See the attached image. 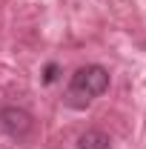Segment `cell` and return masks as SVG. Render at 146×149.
<instances>
[{
	"label": "cell",
	"mask_w": 146,
	"mask_h": 149,
	"mask_svg": "<svg viewBox=\"0 0 146 149\" xmlns=\"http://www.w3.org/2000/svg\"><path fill=\"white\" fill-rule=\"evenodd\" d=\"M0 129L15 143H32L37 135V120L20 106H0Z\"/></svg>",
	"instance_id": "2"
},
{
	"label": "cell",
	"mask_w": 146,
	"mask_h": 149,
	"mask_svg": "<svg viewBox=\"0 0 146 149\" xmlns=\"http://www.w3.org/2000/svg\"><path fill=\"white\" fill-rule=\"evenodd\" d=\"M43 80H46V83H55V80H57V66H55V63H49V66H46Z\"/></svg>",
	"instance_id": "4"
},
{
	"label": "cell",
	"mask_w": 146,
	"mask_h": 149,
	"mask_svg": "<svg viewBox=\"0 0 146 149\" xmlns=\"http://www.w3.org/2000/svg\"><path fill=\"white\" fill-rule=\"evenodd\" d=\"M109 89V72L97 63H89V66H80L77 72L72 74L69 86H66V106L72 109H86L95 97Z\"/></svg>",
	"instance_id": "1"
},
{
	"label": "cell",
	"mask_w": 146,
	"mask_h": 149,
	"mask_svg": "<svg viewBox=\"0 0 146 149\" xmlns=\"http://www.w3.org/2000/svg\"><path fill=\"white\" fill-rule=\"evenodd\" d=\"M109 146H112L109 135L100 129H86L74 143V149H109Z\"/></svg>",
	"instance_id": "3"
}]
</instances>
